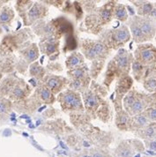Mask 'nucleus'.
<instances>
[{
    "instance_id": "34",
    "label": "nucleus",
    "mask_w": 156,
    "mask_h": 157,
    "mask_svg": "<svg viewBox=\"0 0 156 157\" xmlns=\"http://www.w3.org/2000/svg\"><path fill=\"white\" fill-rule=\"evenodd\" d=\"M73 6H74V13L73 14L76 17L77 21H83L84 20V10L81 6V4L79 1H75L73 2Z\"/></svg>"
},
{
    "instance_id": "4",
    "label": "nucleus",
    "mask_w": 156,
    "mask_h": 157,
    "mask_svg": "<svg viewBox=\"0 0 156 157\" xmlns=\"http://www.w3.org/2000/svg\"><path fill=\"white\" fill-rule=\"evenodd\" d=\"M116 4L117 1H108L91 13H86L80 23L79 30L99 36L104 30V27L114 19V9Z\"/></svg>"
},
{
    "instance_id": "14",
    "label": "nucleus",
    "mask_w": 156,
    "mask_h": 157,
    "mask_svg": "<svg viewBox=\"0 0 156 157\" xmlns=\"http://www.w3.org/2000/svg\"><path fill=\"white\" fill-rule=\"evenodd\" d=\"M138 26L141 29L142 33L146 37L147 41H151L155 37L156 21L146 17H140L138 15L132 16Z\"/></svg>"
},
{
    "instance_id": "48",
    "label": "nucleus",
    "mask_w": 156,
    "mask_h": 157,
    "mask_svg": "<svg viewBox=\"0 0 156 157\" xmlns=\"http://www.w3.org/2000/svg\"><path fill=\"white\" fill-rule=\"evenodd\" d=\"M155 94H156V93H155Z\"/></svg>"
},
{
    "instance_id": "42",
    "label": "nucleus",
    "mask_w": 156,
    "mask_h": 157,
    "mask_svg": "<svg viewBox=\"0 0 156 157\" xmlns=\"http://www.w3.org/2000/svg\"><path fill=\"white\" fill-rule=\"evenodd\" d=\"M75 157H92V156L90 155V154L88 153L87 149L86 148V149H84L83 152H80V153L77 154V155H75Z\"/></svg>"
},
{
    "instance_id": "35",
    "label": "nucleus",
    "mask_w": 156,
    "mask_h": 157,
    "mask_svg": "<svg viewBox=\"0 0 156 157\" xmlns=\"http://www.w3.org/2000/svg\"><path fill=\"white\" fill-rule=\"evenodd\" d=\"M13 17V13L10 8H4L0 13V22L1 23H7Z\"/></svg>"
},
{
    "instance_id": "5",
    "label": "nucleus",
    "mask_w": 156,
    "mask_h": 157,
    "mask_svg": "<svg viewBox=\"0 0 156 157\" xmlns=\"http://www.w3.org/2000/svg\"><path fill=\"white\" fill-rule=\"evenodd\" d=\"M133 60V54L127 50L123 48L117 50V53L107 65L102 85L108 90L115 79L117 80L122 77L129 75Z\"/></svg>"
},
{
    "instance_id": "37",
    "label": "nucleus",
    "mask_w": 156,
    "mask_h": 157,
    "mask_svg": "<svg viewBox=\"0 0 156 157\" xmlns=\"http://www.w3.org/2000/svg\"><path fill=\"white\" fill-rule=\"evenodd\" d=\"M12 95L16 99H22L26 96V91L21 86H16L12 90Z\"/></svg>"
},
{
    "instance_id": "9",
    "label": "nucleus",
    "mask_w": 156,
    "mask_h": 157,
    "mask_svg": "<svg viewBox=\"0 0 156 157\" xmlns=\"http://www.w3.org/2000/svg\"><path fill=\"white\" fill-rule=\"evenodd\" d=\"M144 150V144L139 140H124L114 150L113 157H134Z\"/></svg>"
},
{
    "instance_id": "43",
    "label": "nucleus",
    "mask_w": 156,
    "mask_h": 157,
    "mask_svg": "<svg viewBox=\"0 0 156 157\" xmlns=\"http://www.w3.org/2000/svg\"><path fill=\"white\" fill-rule=\"evenodd\" d=\"M30 83H31V84H32V85H33V86H36V85H37V83H36V80H35L34 78H32V79H30Z\"/></svg>"
},
{
    "instance_id": "7",
    "label": "nucleus",
    "mask_w": 156,
    "mask_h": 157,
    "mask_svg": "<svg viewBox=\"0 0 156 157\" xmlns=\"http://www.w3.org/2000/svg\"><path fill=\"white\" fill-rule=\"evenodd\" d=\"M57 100L64 113L70 114L85 111L81 94L76 91L67 88L57 95Z\"/></svg>"
},
{
    "instance_id": "44",
    "label": "nucleus",
    "mask_w": 156,
    "mask_h": 157,
    "mask_svg": "<svg viewBox=\"0 0 156 157\" xmlns=\"http://www.w3.org/2000/svg\"><path fill=\"white\" fill-rule=\"evenodd\" d=\"M11 135V132L10 130H6V132H4V136H9Z\"/></svg>"
},
{
    "instance_id": "1",
    "label": "nucleus",
    "mask_w": 156,
    "mask_h": 157,
    "mask_svg": "<svg viewBox=\"0 0 156 157\" xmlns=\"http://www.w3.org/2000/svg\"><path fill=\"white\" fill-rule=\"evenodd\" d=\"M108 89L93 79L89 88L81 94L85 112L93 119H99L104 124L112 120L113 110L106 100Z\"/></svg>"
},
{
    "instance_id": "16",
    "label": "nucleus",
    "mask_w": 156,
    "mask_h": 157,
    "mask_svg": "<svg viewBox=\"0 0 156 157\" xmlns=\"http://www.w3.org/2000/svg\"><path fill=\"white\" fill-rule=\"evenodd\" d=\"M67 77L70 80H82V81H89V82L93 80L90 76L89 67L86 64H83L78 68L68 70Z\"/></svg>"
},
{
    "instance_id": "46",
    "label": "nucleus",
    "mask_w": 156,
    "mask_h": 157,
    "mask_svg": "<svg viewBox=\"0 0 156 157\" xmlns=\"http://www.w3.org/2000/svg\"><path fill=\"white\" fill-rule=\"evenodd\" d=\"M154 6H155V7H156V2H155V4H154Z\"/></svg>"
},
{
    "instance_id": "21",
    "label": "nucleus",
    "mask_w": 156,
    "mask_h": 157,
    "mask_svg": "<svg viewBox=\"0 0 156 157\" xmlns=\"http://www.w3.org/2000/svg\"><path fill=\"white\" fill-rule=\"evenodd\" d=\"M130 120H131V116L124 109L116 112L115 124H116V128L119 129L120 131H123V132L129 131Z\"/></svg>"
},
{
    "instance_id": "24",
    "label": "nucleus",
    "mask_w": 156,
    "mask_h": 157,
    "mask_svg": "<svg viewBox=\"0 0 156 157\" xmlns=\"http://www.w3.org/2000/svg\"><path fill=\"white\" fill-rule=\"evenodd\" d=\"M134 134L144 140H154L156 137V122H151L147 126L134 132Z\"/></svg>"
},
{
    "instance_id": "25",
    "label": "nucleus",
    "mask_w": 156,
    "mask_h": 157,
    "mask_svg": "<svg viewBox=\"0 0 156 157\" xmlns=\"http://www.w3.org/2000/svg\"><path fill=\"white\" fill-rule=\"evenodd\" d=\"M65 37V42H64V47H63V52L64 53H67L69 51L71 52H74L77 51V49L79 48V43H78V38L77 36L74 34H71V35H67L64 36Z\"/></svg>"
},
{
    "instance_id": "40",
    "label": "nucleus",
    "mask_w": 156,
    "mask_h": 157,
    "mask_svg": "<svg viewBox=\"0 0 156 157\" xmlns=\"http://www.w3.org/2000/svg\"><path fill=\"white\" fill-rule=\"evenodd\" d=\"M146 147L151 150H156V140H145Z\"/></svg>"
},
{
    "instance_id": "15",
    "label": "nucleus",
    "mask_w": 156,
    "mask_h": 157,
    "mask_svg": "<svg viewBox=\"0 0 156 157\" xmlns=\"http://www.w3.org/2000/svg\"><path fill=\"white\" fill-rule=\"evenodd\" d=\"M137 8L138 16L150 18L156 21V7L149 1H130Z\"/></svg>"
},
{
    "instance_id": "31",
    "label": "nucleus",
    "mask_w": 156,
    "mask_h": 157,
    "mask_svg": "<svg viewBox=\"0 0 156 157\" xmlns=\"http://www.w3.org/2000/svg\"><path fill=\"white\" fill-rule=\"evenodd\" d=\"M46 73L45 69L38 63H34L30 66V74L36 78H43Z\"/></svg>"
},
{
    "instance_id": "11",
    "label": "nucleus",
    "mask_w": 156,
    "mask_h": 157,
    "mask_svg": "<svg viewBox=\"0 0 156 157\" xmlns=\"http://www.w3.org/2000/svg\"><path fill=\"white\" fill-rule=\"evenodd\" d=\"M44 85L54 94H59L69 86V78L61 75L48 74L44 78Z\"/></svg>"
},
{
    "instance_id": "12",
    "label": "nucleus",
    "mask_w": 156,
    "mask_h": 157,
    "mask_svg": "<svg viewBox=\"0 0 156 157\" xmlns=\"http://www.w3.org/2000/svg\"><path fill=\"white\" fill-rule=\"evenodd\" d=\"M40 49L43 54L47 55L50 61H56L60 55V40L56 37L43 38L40 43Z\"/></svg>"
},
{
    "instance_id": "18",
    "label": "nucleus",
    "mask_w": 156,
    "mask_h": 157,
    "mask_svg": "<svg viewBox=\"0 0 156 157\" xmlns=\"http://www.w3.org/2000/svg\"><path fill=\"white\" fill-rule=\"evenodd\" d=\"M144 88L149 94L156 93V68H147L142 80Z\"/></svg>"
},
{
    "instance_id": "27",
    "label": "nucleus",
    "mask_w": 156,
    "mask_h": 157,
    "mask_svg": "<svg viewBox=\"0 0 156 157\" xmlns=\"http://www.w3.org/2000/svg\"><path fill=\"white\" fill-rule=\"evenodd\" d=\"M147 67L144 66L143 64L138 62L137 60H133L132 64H131V70H132V76L136 81L138 82H142L143 78L146 74Z\"/></svg>"
},
{
    "instance_id": "36",
    "label": "nucleus",
    "mask_w": 156,
    "mask_h": 157,
    "mask_svg": "<svg viewBox=\"0 0 156 157\" xmlns=\"http://www.w3.org/2000/svg\"><path fill=\"white\" fill-rule=\"evenodd\" d=\"M142 113L148 118L150 122H156V104L146 109Z\"/></svg>"
},
{
    "instance_id": "22",
    "label": "nucleus",
    "mask_w": 156,
    "mask_h": 157,
    "mask_svg": "<svg viewBox=\"0 0 156 157\" xmlns=\"http://www.w3.org/2000/svg\"><path fill=\"white\" fill-rule=\"evenodd\" d=\"M49 13V9L46 7L43 4L35 3L33 6L29 9V19L30 21H36L37 20L43 19Z\"/></svg>"
},
{
    "instance_id": "26",
    "label": "nucleus",
    "mask_w": 156,
    "mask_h": 157,
    "mask_svg": "<svg viewBox=\"0 0 156 157\" xmlns=\"http://www.w3.org/2000/svg\"><path fill=\"white\" fill-rule=\"evenodd\" d=\"M38 93H39L40 99L46 104H53L55 102V101L57 100L55 97V94L52 93L44 84L43 86L38 87Z\"/></svg>"
},
{
    "instance_id": "32",
    "label": "nucleus",
    "mask_w": 156,
    "mask_h": 157,
    "mask_svg": "<svg viewBox=\"0 0 156 157\" xmlns=\"http://www.w3.org/2000/svg\"><path fill=\"white\" fill-rule=\"evenodd\" d=\"M86 149L92 157H113V155L108 152V148L93 147V148H86Z\"/></svg>"
},
{
    "instance_id": "39",
    "label": "nucleus",
    "mask_w": 156,
    "mask_h": 157,
    "mask_svg": "<svg viewBox=\"0 0 156 157\" xmlns=\"http://www.w3.org/2000/svg\"><path fill=\"white\" fill-rule=\"evenodd\" d=\"M8 105L6 101H0V115H4L7 113Z\"/></svg>"
},
{
    "instance_id": "17",
    "label": "nucleus",
    "mask_w": 156,
    "mask_h": 157,
    "mask_svg": "<svg viewBox=\"0 0 156 157\" xmlns=\"http://www.w3.org/2000/svg\"><path fill=\"white\" fill-rule=\"evenodd\" d=\"M125 25L130 29L131 35L132 36V39H133V41H134L135 43H139V44H142V43L148 42L146 37L144 36V34L142 33L141 29H139V27L138 26L137 22L135 21L133 17L129 18V20L125 22Z\"/></svg>"
},
{
    "instance_id": "30",
    "label": "nucleus",
    "mask_w": 156,
    "mask_h": 157,
    "mask_svg": "<svg viewBox=\"0 0 156 157\" xmlns=\"http://www.w3.org/2000/svg\"><path fill=\"white\" fill-rule=\"evenodd\" d=\"M24 56H25L27 61L29 63L34 62L35 60H36L38 56H39V52H38V49H37L36 44L31 45L29 49L25 50L24 51Z\"/></svg>"
},
{
    "instance_id": "38",
    "label": "nucleus",
    "mask_w": 156,
    "mask_h": 157,
    "mask_svg": "<svg viewBox=\"0 0 156 157\" xmlns=\"http://www.w3.org/2000/svg\"><path fill=\"white\" fill-rule=\"evenodd\" d=\"M49 68L50 69V71H53V72H61V71H63V66H62V64H60L59 62H51L49 64Z\"/></svg>"
},
{
    "instance_id": "6",
    "label": "nucleus",
    "mask_w": 156,
    "mask_h": 157,
    "mask_svg": "<svg viewBox=\"0 0 156 157\" xmlns=\"http://www.w3.org/2000/svg\"><path fill=\"white\" fill-rule=\"evenodd\" d=\"M131 35L130 29L125 24H122L118 28L104 29L99 36V39L105 43L111 50H118L130 42Z\"/></svg>"
},
{
    "instance_id": "20",
    "label": "nucleus",
    "mask_w": 156,
    "mask_h": 157,
    "mask_svg": "<svg viewBox=\"0 0 156 157\" xmlns=\"http://www.w3.org/2000/svg\"><path fill=\"white\" fill-rule=\"evenodd\" d=\"M151 122L149 121L148 118L143 113L132 116V117H131V120H130L129 131H131L134 133L136 132L147 126Z\"/></svg>"
},
{
    "instance_id": "8",
    "label": "nucleus",
    "mask_w": 156,
    "mask_h": 157,
    "mask_svg": "<svg viewBox=\"0 0 156 157\" xmlns=\"http://www.w3.org/2000/svg\"><path fill=\"white\" fill-rule=\"evenodd\" d=\"M135 60L147 68H156V47L152 43L139 44L133 54Z\"/></svg>"
},
{
    "instance_id": "45",
    "label": "nucleus",
    "mask_w": 156,
    "mask_h": 157,
    "mask_svg": "<svg viewBox=\"0 0 156 157\" xmlns=\"http://www.w3.org/2000/svg\"><path fill=\"white\" fill-rule=\"evenodd\" d=\"M154 39H155V41H156V34H155V37H154Z\"/></svg>"
},
{
    "instance_id": "29",
    "label": "nucleus",
    "mask_w": 156,
    "mask_h": 157,
    "mask_svg": "<svg viewBox=\"0 0 156 157\" xmlns=\"http://www.w3.org/2000/svg\"><path fill=\"white\" fill-rule=\"evenodd\" d=\"M138 93H139V91L132 87L130 90V92L124 96V98L123 100V107H124V109L126 111H128L130 109V108L131 107L132 104L135 102L136 98H137V95H138Z\"/></svg>"
},
{
    "instance_id": "23",
    "label": "nucleus",
    "mask_w": 156,
    "mask_h": 157,
    "mask_svg": "<svg viewBox=\"0 0 156 157\" xmlns=\"http://www.w3.org/2000/svg\"><path fill=\"white\" fill-rule=\"evenodd\" d=\"M85 64V57L81 52H78V51L71 52L65 60V66L68 70L78 68Z\"/></svg>"
},
{
    "instance_id": "10",
    "label": "nucleus",
    "mask_w": 156,
    "mask_h": 157,
    "mask_svg": "<svg viewBox=\"0 0 156 157\" xmlns=\"http://www.w3.org/2000/svg\"><path fill=\"white\" fill-rule=\"evenodd\" d=\"M133 86V78L130 75L122 77L116 80V89H115V97L113 98L114 109L116 112L123 109V100Z\"/></svg>"
},
{
    "instance_id": "41",
    "label": "nucleus",
    "mask_w": 156,
    "mask_h": 157,
    "mask_svg": "<svg viewBox=\"0 0 156 157\" xmlns=\"http://www.w3.org/2000/svg\"><path fill=\"white\" fill-rule=\"evenodd\" d=\"M48 3H51V5H53L54 6H56L58 9H62L63 6H64V1H47Z\"/></svg>"
},
{
    "instance_id": "19",
    "label": "nucleus",
    "mask_w": 156,
    "mask_h": 157,
    "mask_svg": "<svg viewBox=\"0 0 156 157\" xmlns=\"http://www.w3.org/2000/svg\"><path fill=\"white\" fill-rule=\"evenodd\" d=\"M65 140L70 147L76 150H79L81 147L88 148L91 146V143L86 140L83 136L78 135L74 132L65 136Z\"/></svg>"
},
{
    "instance_id": "2",
    "label": "nucleus",
    "mask_w": 156,
    "mask_h": 157,
    "mask_svg": "<svg viewBox=\"0 0 156 157\" xmlns=\"http://www.w3.org/2000/svg\"><path fill=\"white\" fill-rule=\"evenodd\" d=\"M69 117L73 127L96 147L108 148L113 141V134L93 125L91 123L92 118L85 111L70 113Z\"/></svg>"
},
{
    "instance_id": "47",
    "label": "nucleus",
    "mask_w": 156,
    "mask_h": 157,
    "mask_svg": "<svg viewBox=\"0 0 156 157\" xmlns=\"http://www.w3.org/2000/svg\"><path fill=\"white\" fill-rule=\"evenodd\" d=\"M155 140H156V137H155Z\"/></svg>"
},
{
    "instance_id": "13",
    "label": "nucleus",
    "mask_w": 156,
    "mask_h": 157,
    "mask_svg": "<svg viewBox=\"0 0 156 157\" xmlns=\"http://www.w3.org/2000/svg\"><path fill=\"white\" fill-rule=\"evenodd\" d=\"M50 21H51L52 26L54 27V29L56 31V36L58 40H60L62 36L74 34L73 24L66 17L60 16Z\"/></svg>"
},
{
    "instance_id": "33",
    "label": "nucleus",
    "mask_w": 156,
    "mask_h": 157,
    "mask_svg": "<svg viewBox=\"0 0 156 157\" xmlns=\"http://www.w3.org/2000/svg\"><path fill=\"white\" fill-rule=\"evenodd\" d=\"M81 4V6L83 8L84 12H86L87 13H93L97 6V3L99 1H79Z\"/></svg>"
},
{
    "instance_id": "28",
    "label": "nucleus",
    "mask_w": 156,
    "mask_h": 157,
    "mask_svg": "<svg viewBox=\"0 0 156 157\" xmlns=\"http://www.w3.org/2000/svg\"><path fill=\"white\" fill-rule=\"evenodd\" d=\"M114 19L121 22L127 21L129 20V14H128L126 6L117 2L114 9Z\"/></svg>"
},
{
    "instance_id": "3",
    "label": "nucleus",
    "mask_w": 156,
    "mask_h": 157,
    "mask_svg": "<svg viewBox=\"0 0 156 157\" xmlns=\"http://www.w3.org/2000/svg\"><path fill=\"white\" fill-rule=\"evenodd\" d=\"M79 49L86 59L91 62L89 67L90 76L92 79L95 80L103 70L107 58L112 50L100 39L93 40L89 38L80 40Z\"/></svg>"
}]
</instances>
